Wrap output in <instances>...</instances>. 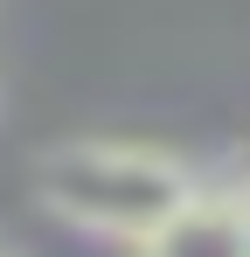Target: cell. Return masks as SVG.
<instances>
[{
  "label": "cell",
  "instance_id": "obj_3",
  "mask_svg": "<svg viewBox=\"0 0 250 257\" xmlns=\"http://www.w3.org/2000/svg\"><path fill=\"white\" fill-rule=\"evenodd\" d=\"M222 195H229V202H236V209L250 215V160H243V174H236V181H229V188H222Z\"/></svg>",
  "mask_w": 250,
  "mask_h": 257
},
{
  "label": "cell",
  "instance_id": "obj_4",
  "mask_svg": "<svg viewBox=\"0 0 250 257\" xmlns=\"http://www.w3.org/2000/svg\"><path fill=\"white\" fill-rule=\"evenodd\" d=\"M0 257H21V250H14V243H7V236H0Z\"/></svg>",
  "mask_w": 250,
  "mask_h": 257
},
{
  "label": "cell",
  "instance_id": "obj_2",
  "mask_svg": "<svg viewBox=\"0 0 250 257\" xmlns=\"http://www.w3.org/2000/svg\"><path fill=\"white\" fill-rule=\"evenodd\" d=\"M125 250L132 257H250V215L222 188H195L167 222H153Z\"/></svg>",
  "mask_w": 250,
  "mask_h": 257
},
{
  "label": "cell",
  "instance_id": "obj_1",
  "mask_svg": "<svg viewBox=\"0 0 250 257\" xmlns=\"http://www.w3.org/2000/svg\"><path fill=\"white\" fill-rule=\"evenodd\" d=\"M202 188L188 153L160 139H56L35 160V202L97 243H139Z\"/></svg>",
  "mask_w": 250,
  "mask_h": 257
}]
</instances>
